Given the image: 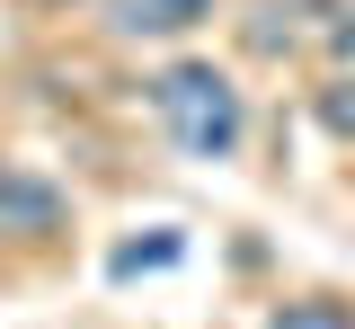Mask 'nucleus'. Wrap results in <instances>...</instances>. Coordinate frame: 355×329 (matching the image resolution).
I'll return each mask as SVG.
<instances>
[{"mask_svg": "<svg viewBox=\"0 0 355 329\" xmlns=\"http://www.w3.org/2000/svg\"><path fill=\"white\" fill-rule=\"evenodd\" d=\"M151 107H160V125L178 134L187 160H231V151H240V125H249L240 90L222 81L214 62H178V71H160V81H151Z\"/></svg>", "mask_w": 355, "mask_h": 329, "instance_id": "1", "label": "nucleus"}, {"mask_svg": "<svg viewBox=\"0 0 355 329\" xmlns=\"http://www.w3.org/2000/svg\"><path fill=\"white\" fill-rule=\"evenodd\" d=\"M53 223H62V187L0 169V232H53Z\"/></svg>", "mask_w": 355, "mask_h": 329, "instance_id": "2", "label": "nucleus"}, {"mask_svg": "<svg viewBox=\"0 0 355 329\" xmlns=\"http://www.w3.org/2000/svg\"><path fill=\"white\" fill-rule=\"evenodd\" d=\"M205 18H214V0H116V36H187Z\"/></svg>", "mask_w": 355, "mask_h": 329, "instance_id": "3", "label": "nucleus"}, {"mask_svg": "<svg viewBox=\"0 0 355 329\" xmlns=\"http://www.w3.org/2000/svg\"><path fill=\"white\" fill-rule=\"evenodd\" d=\"M178 249H187V240H178V232H151V240H125V249L107 258V276L125 285V276H142V267H169Z\"/></svg>", "mask_w": 355, "mask_h": 329, "instance_id": "4", "label": "nucleus"}, {"mask_svg": "<svg viewBox=\"0 0 355 329\" xmlns=\"http://www.w3.org/2000/svg\"><path fill=\"white\" fill-rule=\"evenodd\" d=\"M266 329H355V312H347V303H329V294H311V303L266 312Z\"/></svg>", "mask_w": 355, "mask_h": 329, "instance_id": "5", "label": "nucleus"}, {"mask_svg": "<svg viewBox=\"0 0 355 329\" xmlns=\"http://www.w3.org/2000/svg\"><path fill=\"white\" fill-rule=\"evenodd\" d=\"M320 116H329V134H355V90H347V81L320 98Z\"/></svg>", "mask_w": 355, "mask_h": 329, "instance_id": "6", "label": "nucleus"}]
</instances>
